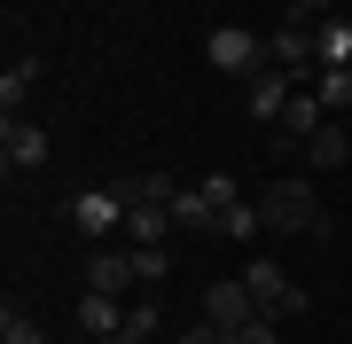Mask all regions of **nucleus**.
Wrapping results in <instances>:
<instances>
[{"label": "nucleus", "mask_w": 352, "mask_h": 344, "mask_svg": "<svg viewBox=\"0 0 352 344\" xmlns=\"http://www.w3.org/2000/svg\"><path fill=\"white\" fill-rule=\"evenodd\" d=\"M133 274H141V290L164 282V274H173V251H164V242H133Z\"/></svg>", "instance_id": "nucleus-18"}, {"label": "nucleus", "mask_w": 352, "mask_h": 344, "mask_svg": "<svg viewBox=\"0 0 352 344\" xmlns=\"http://www.w3.org/2000/svg\"><path fill=\"white\" fill-rule=\"evenodd\" d=\"M0 165L8 172H39L47 165V126H32L24 110H8L0 117Z\"/></svg>", "instance_id": "nucleus-5"}, {"label": "nucleus", "mask_w": 352, "mask_h": 344, "mask_svg": "<svg viewBox=\"0 0 352 344\" xmlns=\"http://www.w3.org/2000/svg\"><path fill=\"white\" fill-rule=\"evenodd\" d=\"M71 219H78V235H126V188H118V180L78 188L71 196Z\"/></svg>", "instance_id": "nucleus-4"}, {"label": "nucleus", "mask_w": 352, "mask_h": 344, "mask_svg": "<svg viewBox=\"0 0 352 344\" xmlns=\"http://www.w3.org/2000/svg\"><path fill=\"white\" fill-rule=\"evenodd\" d=\"M219 235H227V242H251V235H266V211L243 196V204H227V211H219Z\"/></svg>", "instance_id": "nucleus-15"}, {"label": "nucleus", "mask_w": 352, "mask_h": 344, "mask_svg": "<svg viewBox=\"0 0 352 344\" xmlns=\"http://www.w3.org/2000/svg\"><path fill=\"white\" fill-rule=\"evenodd\" d=\"M204 55H212L227 78H258V71H266V39H258L251 24H219L212 39H204Z\"/></svg>", "instance_id": "nucleus-2"}, {"label": "nucleus", "mask_w": 352, "mask_h": 344, "mask_svg": "<svg viewBox=\"0 0 352 344\" xmlns=\"http://www.w3.org/2000/svg\"><path fill=\"white\" fill-rule=\"evenodd\" d=\"M251 204L266 211V235H314V227H321V196H314V180H305V172L266 180Z\"/></svg>", "instance_id": "nucleus-1"}, {"label": "nucleus", "mask_w": 352, "mask_h": 344, "mask_svg": "<svg viewBox=\"0 0 352 344\" xmlns=\"http://www.w3.org/2000/svg\"><path fill=\"white\" fill-rule=\"evenodd\" d=\"M243 282H251V297H258V313H274V321H289V313H305L314 306V297L298 290V282H289L274 258H251V266H243Z\"/></svg>", "instance_id": "nucleus-3"}, {"label": "nucleus", "mask_w": 352, "mask_h": 344, "mask_svg": "<svg viewBox=\"0 0 352 344\" xmlns=\"http://www.w3.org/2000/svg\"><path fill=\"white\" fill-rule=\"evenodd\" d=\"M126 188V242H173L180 227H173V204H149L141 196V180H118Z\"/></svg>", "instance_id": "nucleus-8"}, {"label": "nucleus", "mask_w": 352, "mask_h": 344, "mask_svg": "<svg viewBox=\"0 0 352 344\" xmlns=\"http://www.w3.org/2000/svg\"><path fill=\"white\" fill-rule=\"evenodd\" d=\"M321 126H329L321 94H314V87H298V94H289V110H282V126H274V149H289V157H305V141H314Z\"/></svg>", "instance_id": "nucleus-7"}, {"label": "nucleus", "mask_w": 352, "mask_h": 344, "mask_svg": "<svg viewBox=\"0 0 352 344\" xmlns=\"http://www.w3.org/2000/svg\"><path fill=\"white\" fill-rule=\"evenodd\" d=\"M173 227H180V235H219V204H212L204 188H180V196H173Z\"/></svg>", "instance_id": "nucleus-12"}, {"label": "nucleus", "mask_w": 352, "mask_h": 344, "mask_svg": "<svg viewBox=\"0 0 352 344\" xmlns=\"http://www.w3.org/2000/svg\"><path fill=\"white\" fill-rule=\"evenodd\" d=\"M164 329V321H157V306H149V297H141V306H126V344H149Z\"/></svg>", "instance_id": "nucleus-20"}, {"label": "nucleus", "mask_w": 352, "mask_h": 344, "mask_svg": "<svg viewBox=\"0 0 352 344\" xmlns=\"http://www.w3.org/2000/svg\"><path fill=\"white\" fill-rule=\"evenodd\" d=\"M305 165H314V172H352V126H344V117H329V126L305 141Z\"/></svg>", "instance_id": "nucleus-11"}, {"label": "nucleus", "mask_w": 352, "mask_h": 344, "mask_svg": "<svg viewBox=\"0 0 352 344\" xmlns=\"http://www.w3.org/2000/svg\"><path fill=\"white\" fill-rule=\"evenodd\" d=\"M289 16L298 24H329V16H344V0H289Z\"/></svg>", "instance_id": "nucleus-22"}, {"label": "nucleus", "mask_w": 352, "mask_h": 344, "mask_svg": "<svg viewBox=\"0 0 352 344\" xmlns=\"http://www.w3.org/2000/svg\"><path fill=\"white\" fill-rule=\"evenodd\" d=\"M251 313H258V297H251V282H243V274H227V282H212V290H204V321H212L219 336H235Z\"/></svg>", "instance_id": "nucleus-6"}, {"label": "nucleus", "mask_w": 352, "mask_h": 344, "mask_svg": "<svg viewBox=\"0 0 352 344\" xmlns=\"http://www.w3.org/2000/svg\"><path fill=\"white\" fill-rule=\"evenodd\" d=\"M204 196L227 211V204H243V180H235V172H204Z\"/></svg>", "instance_id": "nucleus-21"}, {"label": "nucleus", "mask_w": 352, "mask_h": 344, "mask_svg": "<svg viewBox=\"0 0 352 344\" xmlns=\"http://www.w3.org/2000/svg\"><path fill=\"white\" fill-rule=\"evenodd\" d=\"M87 290H102V297L141 290V274H133V242H102V251L87 258Z\"/></svg>", "instance_id": "nucleus-9"}, {"label": "nucleus", "mask_w": 352, "mask_h": 344, "mask_svg": "<svg viewBox=\"0 0 352 344\" xmlns=\"http://www.w3.org/2000/svg\"><path fill=\"white\" fill-rule=\"evenodd\" d=\"M227 344H282V321H274V313H251L235 336H227Z\"/></svg>", "instance_id": "nucleus-19"}, {"label": "nucleus", "mask_w": 352, "mask_h": 344, "mask_svg": "<svg viewBox=\"0 0 352 344\" xmlns=\"http://www.w3.org/2000/svg\"><path fill=\"white\" fill-rule=\"evenodd\" d=\"M0 344H47V329H39V313H24L8 297V313H0Z\"/></svg>", "instance_id": "nucleus-17"}, {"label": "nucleus", "mask_w": 352, "mask_h": 344, "mask_svg": "<svg viewBox=\"0 0 352 344\" xmlns=\"http://www.w3.org/2000/svg\"><path fill=\"white\" fill-rule=\"evenodd\" d=\"M314 94L329 117H352V71H314Z\"/></svg>", "instance_id": "nucleus-16"}, {"label": "nucleus", "mask_w": 352, "mask_h": 344, "mask_svg": "<svg viewBox=\"0 0 352 344\" xmlns=\"http://www.w3.org/2000/svg\"><path fill=\"white\" fill-rule=\"evenodd\" d=\"M344 126H352V117H344Z\"/></svg>", "instance_id": "nucleus-24"}, {"label": "nucleus", "mask_w": 352, "mask_h": 344, "mask_svg": "<svg viewBox=\"0 0 352 344\" xmlns=\"http://www.w3.org/2000/svg\"><path fill=\"white\" fill-rule=\"evenodd\" d=\"M32 87H39V55H16V63L0 71V110H24Z\"/></svg>", "instance_id": "nucleus-14"}, {"label": "nucleus", "mask_w": 352, "mask_h": 344, "mask_svg": "<svg viewBox=\"0 0 352 344\" xmlns=\"http://www.w3.org/2000/svg\"><path fill=\"white\" fill-rule=\"evenodd\" d=\"M289 94H298V78H289V71H274V63H266L258 78H243V110H251L258 126H282Z\"/></svg>", "instance_id": "nucleus-10"}, {"label": "nucleus", "mask_w": 352, "mask_h": 344, "mask_svg": "<svg viewBox=\"0 0 352 344\" xmlns=\"http://www.w3.org/2000/svg\"><path fill=\"white\" fill-rule=\"evenodd\" d=\"M314 55H321V71H352V16L314 24Z\"/></svg>", "instance_id": "nucleus-13"}, {"label": "nucleus", "mask_w": 352, "mask_h": 344, "mask_svg": "<svg viewBox=\"0 0 352 344\" xmlns=\"http://www.w3.org/2000/svg\"><path fill=\"white\" fill-rule=\"evenodd\" d=\"M87 344H126V336H87Z\"/></svg>", "instance_id": "nucleus-23"}]
</instances>
